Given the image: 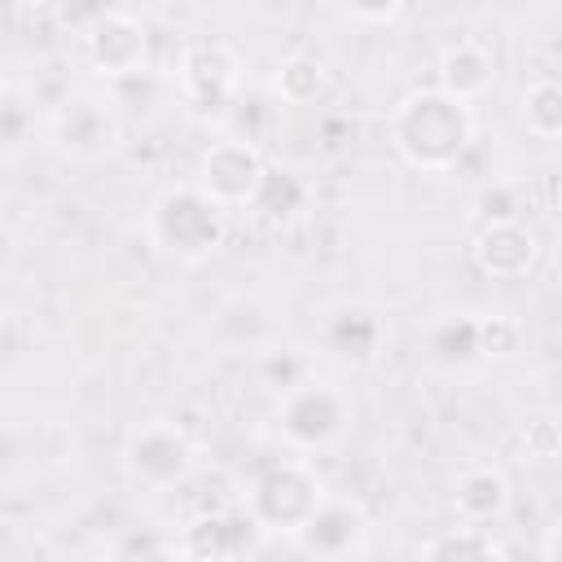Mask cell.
<instances>
[{
	"mask_svg": "<svg viewBox=\"0 0 562 562\" xmlns=\"http://www.w3.org/2000/svg\"><path fill=\"white\" fill-rule=\"evenodd\" d=\"M386 132H391V149L400 154L404 167H413L422 176H448L474 149L479 119H474V101H461L435 83V88L404 92L391 110Z\"/></svg>",
	"mask_w": 562,
	"mask_h": 562,
	"instance_id": "6da1fadb",
	"label": "cell"
},
{
	"mask_svg": "<svg viewBox=\"0 0 562 562\" xmlns=\"http://www.w3.org/2000/svg\"><path fill=\"white\" fill-rule=\"evenodd\" d=\"M228 206L215 202L198 180L167 184L145 211V241L171 263H206L228 241Z\"/></svg>",
	"mask_w": 562,
	"mask_h": 562,
	"instance_id": "7a4b0ae2",
	"label": "cell"
},
{
	"mask_svg": "<svg viewBox=\"0 0 562 562\" xmlns=\"http://www.w3.org/2000/svg\"><path fill=\"white\" fill-rule=\"evenodd\" d=\"M176 101L198 123H224L233 101L246 92V61L224 35H193L176 57Z\"/></svg>",
	"mask_w": 562,
	"mask_h": 562,
	"instance_id": "3957f363",
	"label": "cell"
},
{
	"mask_svg": "<svg viewBox=\"0 0 562 562\" xmlns=\"http://www.w3.org/2000/svg\"><path fill=\"white\" fill-rule=\"evenodd\" d=\"M44 132H48V145H53V154L61 162L97 167V162L119 154V145H123V114H119L114 92L66 88L48 105Z\"/></svg>",
	"mask_w": 562,
	"mask_h": 562,
	"instance_id": "277c9868",
	"label": "cell"
},
{
	"mask_svg": "<svg viewBox=\"0 0 562 562\" xmlns=\"http://www.w3.org/2000/svg\"><path fill=\"white\" fill-rule=\"evenodd\" d=\"M119 465H123V479L136 492L167 496V492H180L198 474V443L180 422L149 417V422H136L123 435Z\"/></svg>",
	"mask_w": 562,
	"mask_h": 562,
	"instance_id": "5b68a950",
	"label": "cell"
},
{
	"mask_svg": "<svg viewBox=\"0 0 562 562\" xmlns=\"http://www.w3.org/2000/svg\"><path fill=\"white\" fill-rule=\"evenodd\" d=\"M325 496H329V492H325L316 465H312L307 457H299V452L285 457V461L263 465V470L246 483V492H241V501H246V509L255 514V522H259L268 536H285V540L299 536V527L316 514V505H321Z\"/></svg>",
	"mask_w": 562,
	"mask_h": 562,
	"instance_id": "8992f818",
	"label": "cell"
},
{
	"mask_svg": "<svg viewBox=\"0 0 562 562\" xmlns=\"http://www.w3.org/2000/svg\"><path fill=\"white\" fill-rule=\"evenodd\" d=\"M351 426V400L342 386L325 382V378H307L299 382L294 391L277 395V408H272V430L277 439L299 452V457H312V452H329Z\"/></svg>",
	"mask_w": 562,
	"mask_h": 562,
	"instance_id": "52a82bcc",
	"label": "cell"
},
{
	"mask_svg": "<svg viewBox=\"0 0 562 562\" xmlns=\"http://www.w3.org/2000/svg\"><path fill=\"white\" fill-rule=\"evenodd\" d=\"M79 48H83V66L105 79V83H119V79H132L140 70H149V26L127 13V9H110L105 18H97L83 35H79Z\"/></svg>",
	"mask_w": 562,
	"mask_h": 562,
	"instance_id": "ba28073f",
	"label": "cell"
},
{
	"mask_svg": "<svg viewBox=\"0 0 562 562\" xmlns=\"http://www.w3.org/2000/svg\"><path fill=\"white\" fill-rule=\"evenodd\" d=\"M386 316L373 303H334L316 325V351L338 369H373L386 351Z\"/></svg>",
	"mask_w": 562,
	"mask_h": 562,
	"instance_id": "9c48e42d",
	"label": "cell"
},
{
	"mask_svg": "<svg viewBox=\"0 0 562 562\" xmlns=\"http://www.w3.org/2000/svg\"><path fill=\"white\" fill-rule=\"evenodd\" d=\"M263 171H268L263 149L255 140L233 136V132L215 136L198 158V184L215 202H224L228 211H241V206L250 211V202H255V193L263 184Z\"/></svg>",
	"mask_w": 562,
	"mask_h": 562,
	"instance_id": "30bf717a",
	"label": "cell"
},
{
	"mask_svg": "<svg viewBox=\"0 0 562 562\" xmlns=\"http://www.w3.org/2000/svg\"><path fill=\"white\" fill-rule=\"evenodd\" d=\"M268 540V531L255 522V514L246 509V501L233 505H215L202 509L198 518H189L180 527V558H250L259 553Z\"/></svg>",
	"mask_w": 562,
	"mask_h": 562,
	"instance_id": "8fae6325",
	"label": "cell"
},
{
	"mask_svg": "<svg viewBox=\"0 0 562 562\" xmlns=\"http://www.w3.org/2000/svg\"><path fill=\"white\" fill-rule=\"evenodd\" d=\"M369 509L351 496H325L316 505V514L299 527L294 536V549L303 558H321V562H338V558H360L369 549Z\"/></svg>",
	"mask_w": 562,
	"mask_h": 562,
	"instance_id": "7c38bea8",
	"label": "cell"
},
{
	"mask_svg": "<svg viewBox=\"0 0 562 562\" xmlns=\"http://www.w3.org/2000/svg\"><path fill=\"white\" fill-rule=\"evenodd\" d=\"M470 259L487 281H522L540 263V237L527 220H483L470 237Z\"/></svg>",
	"mask_w": 562,
	"mask_h": 562,
	"instance_id": "4fadbf2b",
	"label": "cell"
},
{
	"mask_svg": "<svg viewBox=\"0 0 562 562\" xmlns=\"http://www.w3.org/2000/svg\"><path fill=\"white\" fill-rule=\"evenodd\" d=\"M211 338L220 351L228 356H259L268 342L281 338L277 329V312L259 299V294H233L215 307L211 316Z\"/></svg>",
	"mask_w": 562,
	"mask_h": 562,
	"instance_id": "5bb4252c",
	"label": "cell"
},
{
	"mask_svg": "<svg viewBox=\"0 0 562 562\" xmlns=\"http://www.w3.org/2000/svg\"><path fill=\"white\" fill-rule=\"evenodd\" d=\"M452 509L461 522H474V527H496L509 518L514 509V487H509V474L492 461H479V465H465L457 479H452Z\"/></svg>",
	"mask_w": 562,
	"mask_h": 562,
	"instance_id": "9a60e30c",
	"label": "cell"
},
{
	"mask_svg": "<svg viewBox=\"0 0 562 562\" xmlns=\"http://www.w3.org/2000/svg\"><path fill=\"white\" fill-rule=\"evenodd\" d=\"M312 202H316V189H312V180L299 167L268 162L263 184H259V193L250 202V215L272 224V228H290V224H299L312 211Z\"/></svg>",
	"mask_w": 562,
	"mask_h": 562,
	"instance_id": "2e32d148",
	"label": "cell"
},
{
	"mask_svg": "<svg viewBox=\"0 0 562 562\" xmlns=\"http://www.w3.org/2000/svg\"><path fill=\"white\" fill-rule=\"evenodd\" d=\"M435 83L461 101H479L496 88V57L479 40H457L435 61Z\"/></svg>",
	"mask_w": 562,
	"mask_h": 562,
	"instance_id": "e0dca14e",
	"label": "cell"
},
{
	"mask_svg": "<svg viewBox=\"0 0 562 562\" xmlns=\"http://www.w3.org/2000/svg\"><path fill=\"white\" fill-rule=\"evenodd\" d=\"M422 342H426V356L443 369H465V364L483 360L479 356V312H448V316L430 321Z\"/></svg>",
	"mask_w": 562,
	"mask_h": 562,
	"instance_id": "ac0fdd59",
	"label": "cell"
},
{
	"mask_svg": "<svg viewBox=\"0 0 562 562\" xmlns=\"http://www.w3.org/2000/svg\"><path fill=\"white\" fill-rule=\"evenodd\" d=\"M325 92H329V70H325L321 57L290 53V57L277 61V70H272V97L281 105H299L303 110V105H316Z\"/></svg>",
	"mask_w": 562,
	"mask_h": 562,
	"instance_id": "d6986e66",
	"label": "cell"
},
{
	"mask_svg": "<svg viewBox=\"0 0 562 562\" xmlns=\"http://www.w3.org/2000/svg\"><path fill=\"white\" fill-rule=\"evenodd\" d=\"M518 114L536 140H562V79L558 75L531 79L518 92Z\"/></svg>",
	"mask_w": 562,
	"mask_h": 562,
	"instance_id": "ffe728a7",
	"label": "cell"
},
{
	"mask_svg": "<svg viewBox=\"0 0 562 562\" xmlns=\"http://www.w3.org/2000/svg\"><path fill=\"white\" fill-rule=\"evenodd\" d=\"M417 553H422V558H439V562H465V558H505L509 549L496 544L492 527L461 522V527H443V531H435L430 540H422Z\"/></svg>",
	"mask_w": 562,
	"mask_h": 562,
	"instance_id": "44dd1931",
	"label": "cell"
},
{
	"mask_svg": "<svg viewBox=\"0 0 562 562\" xmlns=\"http://www.w3.org/2000/svg\"><path fill=\"white\" fill-rule=\"evenodd\" d=\"M312 378V360H307V351H299V347H290V342H268L259 356H255V382L268 391V395H285V391H294L299 382H307Z\"/></svg>",
	"mask_w": 562,
	"mask_h": 562,
	"instance_id": "7402d4cb",
	"label": "cell"
},
{
	"mask_svg": "<svg viewBox=\"0 0 562 562\" xmlns=\"http://www.w3.org/2000/svg\"><path fill=\"white\" fill-rule=\"evenodd\" d=\"M35 97H26L18 83L4 88V101H0V140H4V158H18L31 140H35Z\"/></svg>",
	"mask_w": 562,
	"mask_h": 562,
	"instance_id": "603a6c76",
	"label": "cell"
},
{
	"mask_svg": "<svg viewBox=\"0 0 562 562\" xmlns=\"http://www.w3.org/2000/svg\"><path fill=\"white\" fill-rule=\"evenodd\" d=\"M110 558H180V536L162 531V527H123L110 544H105Z\"/></svg>",
	"mask_w": 562,
	"mask_h": 562,
	"instance_id": "cb8c5ba5",
	"label": "cell"
},
{
	"mask_svg": "<svg viewBox=\"0 0 562 562\" xmlns=\"http://www.w3.org/2000/svg\"><path fill=\"white\" fill-rule=\"evenodd\" d=\"M527 342V329L518 316L509 312H492V316H479V356L483 360H514Z\"/></svg>",
	"mask_w": 562,
	"mask_h": 562,
	"instance_id": "d4e9b609",
	"label": "cell"
},
{
	"mask_svg": "<svg viewBox=\"0 0 562 562\" xmlns=\"http://www.w3.org/2000/svg\"><path fill=\"white\" fill-rule=\"evenodd\" d=\"M518 443L531 461H553L562 457V413L544 408V413H531L522 426H518Z\"/></svg>",
	"mask_w": 562,
	"mask_h": 562,
	"instance_id": "484cf974",
	"label": "cell"
},
{
	"mask_svg": "<svg viewBox=\"0 0 562 562\" xmlns=\"http://www.w3.org/2000/svg\"><path fill=\"white\" fill-rule=\"evenodd\" d=\"M479 211H483V220H522V189L496 180L479 193Z\"/></svg>",
	"mask_w": 562,
	"mask_h": 562,
	"instance_id": "4316f807",
	"label": "cell"
},
{
	"mask_svg": "<svg viewBox=\"0 0 562 562\" xmlns=\"http://www.w3.org/2000/svg\"><path fill=\"white\" fill-rule=\"evenodd\" d=\"M110 9H119V4H110V0H61L57 4V18H61V26H70L75 35H83L97 18H105Z\"/></svg>",
	"mask_w": 562,
	"mask_h": 562,
	"instance_id": "83f0119b",
	"label": "cell"
},
{
	"mask_svg": "<svg viewBox=\"0 0 562 562\" xmlns=\"http://www.w3.org/2000/svg\"><path fill=\"white\" fill-rule=\"evenodd\" d=\"M400 9H404V0H347V13L364 26H386L400 18Z\"/></svg>",
	"mask_w": 562,
	"mask_h": 562,
	"instance_id": "f1b7e54d",
	"label": "cell"
},
{
	"mask_svg": "<svg viewBox=\"0 0 562 562\" xmlns=\"http://www.w3.org/2000/svg\"><path fill=\"white\" fill-rule=\"evenodd\" d=\"M540 553H544V558H553V562H562V522H553V527H549V536L540 540Z\"/></svg>",
	"mask_w": 562,
	"mask_h": 562,
	"instance_id": "f546056e",
	"label": "cell"
},
{
	"mask_svg": "<svg viewBox=\"0 0 562 562\" xmlns=\"http://www.w3.org/2000/svg\"><path fill=\"white\" fill-rule=\"evenodd\" d=\"M9 4L22 9V13H57L61 0H9Z\"/></svg>",
	"mask_w": 562,
	"mask_h": 562,
	"instance_id": "4dcf8cb0",
	"label": "cell"
}]
</instances>
